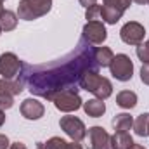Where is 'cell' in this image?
<instances>
[{"instance_id":"6da1fadb","label":"cell","mask_w":149,"mask_h":149,"mask_svg":"<svg viewBox=\"0 0 149 149\" xmlns=\"http://www.w3.org/2000/svg\"><path fill=\"white\" fill-rule=\"evenodd\" d=\"M97 63L94 59V50L88 47L85 40L78 43V50L70 57V61H64L54 68H49L47 71H38L26 68V81L30 85V92L40 95L43 99H52L57 92L73 88L71 85L80 81L81 74L85 71L95 70L97 71Z\"/></svg>"},{"instance_id":"7a4b0ae2","label":"cell","mask_w":149,"mask_h":149,"mask_svg":"<svg viewBox=\"0 0 149 149\" xmlns=\"http://www.w3.org/2000/svg\"><path fill=\"white\" fill-rule=\"evenodd\" d=\"M80 87L90 94H94L97 99H108L109 95L113 94V85L111 81L104 76L97 73L95 70H90V71H85L80 78Z\"/></svg>"},{"instance_id":"3957f363","label":"cell","mask_w":149,"mask_h":149,"mask_svg":"<svg viewBox=\"0 0 149 149\" xmlns=\"http://www.w3.org/2000/svg\"><path fill=\"white\" fill-rule=\"evenodd\" d=\"M52 7V0H19L17 17L24 21H33L45 16Z\"/></svg>"},{"instance_id":"277c9868","label":"cell","mask_w":149,"mask_h":149,"mask_svg":"<svg viewBox=\"0 0 149 149\" xmlns=\"http://www.w3.org/2000/svg\"><path fill=\"white\" fill-rule=\"evenodd\" d=\"M56 106V109L63 113H73V111H78L81 106H83V101L78 94L76 88H66V90H61L57 92L52 99H50Z\"/></svg>"},{"instance_id":"5b68a950","label":"cell","mask_w":149,"mask_h":149,"mask_svg":"<svg viewBox=\"0 0 149 149\" xmlns=\"http://www.w3.org/2000/svg\"><path fill=\"white\" fill-rule=\"evenodd\" d=\"M109 70L118 81H128L134 76V63L127 54H116L109 64Z\"/></svg>"},{"instance_id":"8992f818","label":"cell","mask_w":149,"mask_h":149,"mask_svg":"<svg viewBox=\"0 0 149 149\" xmlns=\"http://www.w3.org/2000/svg\"><path fill=\"white\" fill-rule=\"evenodd\" d=\"M59 127H61V130H64V134L68 137H71V141H74V142H81L87 137L85 123L76 116H63L59 120Z\"/></svg>"},{"instance_id":"52a82bcc","label":"cell","mask_w":149,"mask_h":149,"mask_svg":"<svg viewBox=\"0 0 149 149\" xmlns=\"http://www.w3.org/2000/svg\"><path fill=\"white\" fill-rule=\"evenodd\" d=\"M81 37L90 45H102L106 42V38H108V31H106L104 23H101V21H87L85 26H83Z\"/></svg>"},{"instance_id":"ba28073f","label":"cell","mask_w":149,"mask_h":149,"mask_svg":"<svg viewBox=\"0 0 149 149\" xmlns=\"http://www.w3.org/2000/svg\"><path fill=\"white\" fill-rule=\"evenodd\" d=\"M85 139L88 149H113L111 135L102 127H90Z\"/></svg>"},{"instance_id":"9c48e42d","label":"cell","mask_w":149,"mask_h":149,"mask_svg":"<svg viewBox=\"0 0 149 149\" xmlns=\"http://www.w3.org/2000/svg\"><path fill=\"white\" fill-rule=\"evenodd\" d=\"M23 68V63L19 61V57L12 52H3L0 56V74L3 80H14L19 70Z\"/></svg>"},{"instance_id":"30bf717a","label":"cell","mask_w":149,"mask_h":149,"mask_svg":"<svg viewBox=\"0 0 149 149\" xmlns=\"http://www.w3.org/2000/svg\"><path fill=\"white\" fill-rule=\"evenodd\" d=\"M144 35H146V30L137 21H130V23L123 24L121 30H120V37L127 45H135V47L141 45L142 40H144Z\"/></svg>"},{"instance_id":"8fae6325","label":"cell","mask_w":149,"mask_h":149,"mask_svg":"<svg viewBox=\"0 0 149 149\" xmlns=\"http://www.w3.org/2000/svg\"><path fill=\"white\" fill-rule=\"evenodd\" d=\"M19 111H21V114H23L26 120H38V118L43 116L45 108H43V104H42L40 101L30 97V99H24V101L21 102Z\"/></svg>"},{"instance_id":"7c38bea8","label":"cell","mask_w":149,"mask_h":149,"mask_svg":"<svg viewBox=\"0 0 149 149\" xmlns=\"http://www.w3.org/2000/svg\"><path fill=\"white\" fill-rule=\"evenodd\" d=\"M23 88H24V81H21V80H0V94H3V95H17V94H21L23 92Z\"/></svg>"},{"instance_id":"4fadbf2b","label":"cell","mask_w":149,"mask_h":149,"mask_svg":"<svg viewBox=\"0 0 149 149\" xmlns=\"http://www.w3.org/2000/svg\"><path fill=\"white\" fill-rule=\"evenodd\" d=\"M83 111L92 118H101L106 113V104L102 102V99H88L87 102H83Z\"/></svg>"},{"instance_id":"5bb4252c","label":"cell","mask_w":149,"mask_h":149,"mask_svg":"<svg viewBox=\"0 0 149 149\" xmlns=\"http://www.w3.org/2000/svg\"><path fill=\"white\" fill-rule=\"evenodd\" d=\"M113 128L116 132H128L132 127H134V118L128 114V113H120L113 118Z\"/></svg>"},{"instance_id":"9a60e30c","label":"cell","mask_w":149,"mask_h":149,"mask_svg":"<svg viewBox=\"0 0 149 149\" xmlns=\"http://www.w3.org/2000/svg\"><path fill=\"white\" fill-rule=\"evenodd\" d=\"M123 16V10L111 7V5H102L101 7V19L102 23H108V24H116Z\"/></svg>"},{"instance_id":"2e32d148","label":"cell","mask_w":149,"mask_h":149,"mask_svg":"<svg viewBox=\"0 0 149 149\" xmlns=\"http://www.w3.org/2000/svg\"><path fill=\"white\" fill-rule=\"evenodd\" d=\"M116 104L123 109H132L137 104V94L132 90H121L116 95Z\"/></svg>"},{"instance_id":"e0dca14e","label":"cell","mask_w":149,"mask_h":149,"mask_svg":"<svg viewBox=\"0 0 149 149\" xmlns=\"http://www.w3.org/2000/svg\"><path fill=\"white\" fill-rule=\"evenodd\" d=\"M113 57H114V54H113V50L109 47H97V49L94 50V59H95L97 66L109 68Z\"/></svg>"},{"instance_id":"ac0fdd59","label":"cell","mask_w":149,"mask_h":149,"mask_svg":"<svg viewBox=\"0 0 149 149\" xmlns=\"http://www.w3.org/2000/svg\"><path fill=\"white\" fill-rule=\"evenodd\" d=\"M111 142L113 149H130L134 146V139L128 132H116L114 135H111Z\"/></svg>"},{"instance_id":"d6986e66","label":"cell","mask_w":149,"mask_h":149,"mask_svg":"<svg viewBox=\"0 0 149 149\" xmlns=\"http://www.w3.org/2000/svg\"><path fill=\"white\" fill-rule=\"evenodd\" d=\"M17 14L12 10H3V14L0 16V30L2 31H12L17 26Z\"/></svg>"},{"instance_id":"ffe728a7","label":"cell","mask_w":149,"mask_h":149,"mask_svg":"<svg viewBox=\"0 0 149 149\" xmlns=\"http://www.w3.org/2000/svg\"><path fill=\"white\" fill-rule=\"evenodd\" d=\"M134 130L139 137H148L149 135V113H142L134 120Z\"/></svg>"},{"instance_id":"44dd1931","label":"cell","mask_w":149,"mask_h":149,"mask_svg":"<svg viewBox=\"0 0 149 149\" xmlns=\"http://www.w3.org/2000/svg\"><path fill=\"white\" fill-rule=\"evenodd\" d=\"M45 146L47 149H83L81 148V144L80 142H66L64 139H61V137H52V139H49L47 142H45Z\"/></svg>"},{"instance_id":"7402d4cb","label":"cell","mask_w":149,"mask_h":149,"mask_svg":"<svg viewBox=\"0 0 149 149\" xmlns=\"http://www.w3.org/2000/svg\"><path fill=\"white\" fill-rule=\"evenodd\" d=\"M137 57L142 61V63H149V40L142 42L141 45H137Z\"/></svg>"},{"instance_id":"603a6c76","label":"cell","mask_w":149,"mask_h":149,"mask_svg":"<svg viewBox=\"0 0 149 149\" xmlns=\"http://www.w3.org/2000/svg\"><path fill=\"white\" fill-rule=\"evenodd\" d=\"M85 19L87 21H99L101 19V5H92L85 10Z\"/></svg>"},{"instance_id":"cb8c5ba5","label":"cell","mask_w":149,"mask_h":149,"mask_svg":"<svg viewBox=\"0 0 149 149\" xmlns=\"http://www.w3.org/2000/svg\"><path fill=\"white\" fill-rule=\"evenodd\" d=\"M104 5H111V7H116L125 12L132 5V0H104Z\"/></svg>"},{"instance_id":"d4e9b609","label":"cell","mask_w":149,"mask_h":149,"mask_svg":"<svg viewBox=\"0 0 149 149\" xmlns=\"http://www.w3.org/2000/svg\"><path fill=\"white\" fill-rule=\"evenodd\" d=\"M14 106V97L12 95H3L0 94V109L5 111V109H10Z\"/></svg>"},{"instance_id":"484cf974","label":"cell","mask_w":149,"mask_h":149,"mask_svg":"<svg viewBox=\"0 0 149 149\" xmlns=\"http://www.w3.org/2000/svg\"><path fill=\"white\" fill-rule=\"evenodd\" d=\"M141 81L144 85H149V63H142V68H141Z\"/></svg>"},{"instance_id":"4316f807","label":"cell","mask_w":149,"mask_h":149,"mask_svg":"<svg viewBox=\"0 0 149 149\" xmlns=\"http://www.w3.org/2000/svg\"><path fill=\"white\" fill-rule=\"evenodd\" d=\"M10 148V142H9V137L0 134V149H9Z\"/></svg>"},{"instance_id":"83f0119b","label":"cell","mask_w":149,"mask_h":149,"mask_svg":"<svg viewBox=\"0 0 149 149\" xmlns=\"http://www.w3.org/2000/svg\"><path fill=\"white\" fill-rule=\"evenodd\" d=\"M78 2H80L85 9H88V7H92V5H95V3H97V0H78Z\"/></svg>"},{"instance_id":"f1b7e54d","label":"cell","mask_w":149,"mask_h":149,"mask_svg":"<svg viewBox=\"0 0 149 149\" xmlns=\"http://www.w3.org/2000/svg\"><path fill=\"white\" fill-rule=\"evenodd\" d=\"M9 149H28V148H26V146H24L23 142H19V141H17V142H12Z\"/></svg>"},{"instance_id":"f546056e","label":"cell","mask_w":149,"mask_h":149,"mask_svg":"<svg viewBox=\"0 0 149 149\" xmlns=\"http://www.w3.org/2000/svg\"><path fill=\"white\" fill-rule=\"evenodd\" d=\"M3 121H5V114H3V111L0 109V127L3 125Z\"/></svg>"},{"instance_id":"4dcf8cb0","label":"cell","mask_w":149,"mask_h":149,"mask_svg":"<svg viewBox=\"0 0 149 149\" xmlns=\"http://www.w3.org/2000/svg\"><path fill=\"white\" fill-rule=\"evenodd\" d=\"M37 149H47L45 142H37Z\"/></svg>"},{"instance_id":"1f68e13d","label":"cell","mask_w":149,"mask_h":149,"mask_svg":"<svg viewBox=\"0 0 149 149\" xmlns=\"http://www.w3.org/2000/svg\"><path fill=\"white\" fill-rule=\"evenodd\" d=\"M132 2H135V3H141V5H144V3H149V0H132Z\"/></svg>"},{"instance_id":"d6a6232c","label":"cell","mask_w":149,"mask_h":149,"mask_svg":"<svg viewBox=\"0 0 149 149\" xmlns=\"http://www.w3.org/2000/svg\"><path fill=\"white\" fill-rule=\"evenodd\" d=\"M130 149H146V148H144V146H141V144H135V142H134V146H132Z\"/></svg>"},{"instance_id":"836d02e7","label":"cell","mask_w":149,"mask_h":149,"mask_svg":"<svg viewBox=\"0 0 149 149\" xmlns=\"http://www.w3.org/2000/svg\"><path fill=\"white\" fill-rule=\"evenodd\" d=\"M3 10H5V9H3V7H2V3H0V16L3 14Z\"/></svg>"},{"instance_id":"e575fe53","label":"cell","mask_w":149,"mask_h":149,"mask_svg":"<svg viewBox=\"0 0 149 149\" xmlns=\"http://www.w3.org/2000/svg\"><path fill=\"white\" fill-rule=\"evenodd\" d=\"M2 2H5V0H0V3H2Z\"/></svg>"},{"instance_id":"d590c367","label":"cell","mask_w":149,"mask_h":149,"mask_svg":"<svg viewBox=\"0 0 149 149\" xmlns=\"http://www.w3.org/2000/svg\"><path fill=\"white\" fill-rule=\"evenodd\" d=\"M0 33H2V30H0Z\"/></svg>"}]
</instances>
